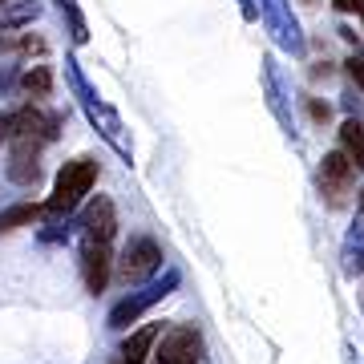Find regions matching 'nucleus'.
<instances>
[{"instance_id":"f257e3e1","label":"nucleus","mask_w":364,"mask_h":364,"mask_svg":"<svg viewBox=\"0 0 364 364\" xmlns=\"http://www.w3.org/2000/svg\"><path fill=\"white\" fill-rule=\"evenodd\" d=\"M93 182H97V162L93 158H73V162H65L61 174H57V186H53L45 210L49 215H69L93 191Z\"/></svg>"},{"instance_id":"f03ea898","label":"nucleus","mask_w":364,"mask_h":364,"mask_svg":"<svg viewBox=\"0 0 364 364\" xmlns=\"http://www.w3.org/2000/svg\"><path fill=\"white\" fill-rule=\"evenodd\" d=\"M117 263V279L130 287V284H142L146 275H154L162 267V247H158L154 239H130V247L122 251V259Z\"/></svg>"},{"instance_id":"7ed1b4c3","label":"nucleus","mask_w":364,"mask_h":364,"mask_svg":"<svg viewBox=\"0 0 364 364\" xmlns=\"http://www.w3.org/2000/svg\"><path fill=\"white\" fill-rule=\"evenodd\" d=\"M154 356H158V364H198L203 360V336H198V328H191V324L170 328Z\"/></svg>"},{"instance_id":"20e7f679","label":"nucleus","mask_w":364,"mask_h":364,"mask_svg":"<svg viewBox=\"0 0 364 364\" xmlns=\"http://www.w3.org/2000/svg\"><path fill=\"white\" fill-rule=\"evenodd\" d=\"M81 275H85V287L90 296H102L109 275H114V247L109 243H97V239H85L81 243Z\"/></svg>"},{"instance_id":"39448f33","label":"nucleus","mask_w":364,"mask_h":364,"mask_svg":"<svg viewBox=\"0 0 364 364\" xmlns=\"http://www.w3.org/2000/svg\"><path fill=\"white\" fill-rule=\"evenodd\" d=\"M352 178H356V166H352L348 154H340V150H332V154H324V166H320V186H324V195L332 207H340L344 203V195L352 191Z\"/></svg>"},{"instance_id":"423d86ee","label":"nucleus","mask_w":364,"mask_h":364,"mask_svg":"<svg viewBox=\"0 0 364 364\" xmlns=\"http://www.w3.org/2000/svg\"><path fill=\"white\" fill-rule=\"evenodd\" d=\"M170 287H174V275H166V279H162V284H154V287H142V291L126 296V299L114 308V312H109V328H130L134 320L146 312V308H154L158 299L166 296Z\"/></svg>"},{"instance_id":"0eeeda50","label":"nucleus","mask_w":364,"mask_h":364,"mask_svg":"<svg viewBox=\"0 0 364 364\" xmlns=\"http://www.w3.org/2000/svg\"><path fill=\"white\" fill-rule=\"evenodd\" d=\"M41 146L37 142H16L13 146V158H9V178L21 182V186H33L41 178Z\"/></svg>"},{"instance_id":"6e6552de","label":"nucleus","mask_w":364,"mask_h":364,"mask_svg":"<svg viewBox=\"0 0 364 364\" xmlns=\"http://www.w3.org/2000/svg\"><path fill=\"white\" fill-rule=\"evenodd\" d=\"M158 336H162V324H142V328H134L130 336L122 340V360H126V364H146L150 356H154Z\"/></svg>"},{"instance_id":"1a4fd4ad","label":"nucleus","mask_w":364,"mask_h":364,"mask_svg":"<svg viewBox=\"0 0 364 364\" xmlns=\"http://www.w3.org/2000/svg\"><path fill=\"white\" fill-rule=\"evenodd\" d=\"M117 235V215L109 198H97L90 210H85V239H97V243H114Z\"/></svg>"},{"instance_id":"9d476101","label":"nucleus","mask_w":364,"mask_h":364,"mask_svg":"<svg viewBox=\"0 0 364 364\" xmlns=\"http://www.w3.org/2000/svg\"><path fill=\"white\" fill-rule=\"evenodd\" d=\"M37 219H41V207H37V203H16V207L0 210V235L16 231V227H33Z\"/></svg>"},{"instance_id":"9b49d317","label":"nucleus","mask_w":364,"mask_h":364,"mask_svg":"<svg viewBox=\"0 0 364 364\" xmlns=\"http://www.w3.org/2000/svg\"><path fill=\"white\" fill-rule=\"evenodd\" d=\"M340 142H344V150H348L352 166L364 170V126L360 122H344V130H340Z\"/></svg>"},{"instance_id":"f8f14e48","label":"nucleus","mask_w":364,"mask_h":364,"mask_svg":"<svg viewBox=\"0 0 364 364\" xmlns=\"http://www.w3.org/2000/svg\"><path fill=\"white\" fill-rule=\"evenodd\" d=\"M21 90L28 93V97H49V90H53V69L49 65H33L21 77Z\"/></svg>"},{"instance_id":"ddd939ff","label":"nucleus","mask_w":364,"mask_h":364,"mask_svg":"<svg viewBox=\"0 0 364 364\" xmlns=\"http://www.w3.org/2000/svg\"><path fill=\"white\" fill-rule=\"evenodd\" d=\"M37 16V0H28V4H16L4 13V25H21V21H33Z\"/></svg>"},{"instance_id":"4468645a","label":"nucleus","mask_w":364,"mask_h":364,"mask_svg":"<svg viewBox=\"0 0 364 364\" xmlns=\"http://www.w3.org/2000/svg\"><path fill=\"white\" fill-rule=\"evenodd\" d=\"M348 73H352V81L364 90V53H356V57L348 61Z\"/></svg>"},{"instance_id":"2eb2a0df","label":"nucleus","mask_w":364,"mask_h":364,"mask_svg":"<svg viewBox=\"0 0 364 364\" xmlns=\"http://www.w3.org/2000/svg\"><path fill=\"white\" fill-rule=\"evenodd\" d=\"M336 9H340V13H356V16H364V0H336Z\"/></svg>"},{"instance_id":"dca6fc26","label":"nucleus","mask_w":364,"mask_h":364,"mask_svg":"<svg viewBox=\"0 0 364 364\" xmlns=\"http://www.w3.org/2000/svg\"><path fill=\"white\" fill-rule=\"evenodd\" d=\"M312 117H320V122H324V117H328V105H320V102H312Z\"/></svg>"},{"instance_id":"f3484780","label":"nucleus","mask_w":364,"mask_h":364,"mask_svg":"<svg viewBox=\"0 0 364 364\" xmlns=\"http://www.w3.org/2000/svg\"><path fill=\"white\" fill-rule=\"evenodd\" d=\"M360 207H364V195H360Z\"/></svg>"},{"instance_id":"a211bd4d","label":"nucleus","mask_w":364,"mask_h":364,"mask_svg":"<svg viewBox=\"0 0 364 364\" xmlns=\"http://www.w3.org/2000/svg\"><path fill=\"white\" fill-rule=\"evenodd\" d=\"M0 4H9V0H0Z\"/></svg>"},{"instance_id":"6ab92c4d","label":"nucleus","mask_w":364,"mask_h":364,"mask_svg":"<svg viewBox=\"0 0 364 364\" xmlns=\"http://www.w3.org/2000/svg\"><path fill=\"white\" fill-rule=\"evenodd\" d=\"M0 45H9V41H0Z\"/></svg>"},{"instance_id":"aec40b11","label":"nucleus","mask_w":364,"mask_h":364,"mask_svg":"<svg viewBox=\"0 0 364 364\" xmlns=\"http://www.w3.org/2000/svg\"><path fill=\"white\" fill-rule=\"evenodd\" d=\"M117 364H126V360H117Z\"/></svg>"}]
</instances>
